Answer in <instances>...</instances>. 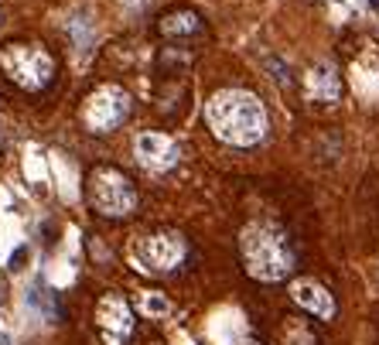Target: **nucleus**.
Instances as JSON below:
<instances>
[{
    "label": "nucleus",
    "mask_w": 379,
    "mask_h": 345,
    "mask_svg": "<svg viewBox=\"0 0 379 345\" xmlns=\"http://www.w3.org/2000/svg\"><path fill=\"white\" fill-rule=\"evenodd\" d=\"M4 147H7V137H4V130H0V151H4Z\"/></svg>",
    "instance_id": "nucleus-15"
},
{
    "label": "nucleus",
    "mask_w": 379,
    "mask_h": 345,
    "mask_svg": "<svg viewBox=\"0 0 379 345\" xmlns=\"http://www.w3.org/2000/svg\"><path fill=\"white\" fill-rule=\"evenodd\" d=\"M126 116H130V96H126V89L113 86V82L93 89L86 96V103H82V123H86L89 133L117 130Z\"/></svg>",
    "instance_id": "nucleus-5"
},
{
    "label": "nucleus",
    "mask_w": 379,
    "mask_h": 345,
    "mask_svg": "<svg viewBox=\"0 0 379 345\" xmlns=\"http://www.w3.org/2000/svg\"><path fill=\"white\" fill-rule=\"evenodd\" d=\"M291 297L301 304L307 315H314V318H321V321L335 318V297L318 280H294L291 284Z\"/></svg>",
    "instance_id": "nucleus-9"
},
{
    "label": "nucleus",
    "mask_w": 379,
    "mask_h": 345,
    "mask_svg": "<svg viewBox=\"0 0 379 345\" xmlns=\"http://www.w3.org/2000/svg\"><path fill=\"white\" fill-rule=\"evenodd\" d=\"M133 147H137V161L147 171H171L178 164V144L168 133H140Z\"/></svg>",
    "instance_id": "nucleus-8"
},
{
    "label": "nucleus",
    "mask_w": 379,
    "mask_h": 345,
    "mask_svg": "<svg viewBox=\"0 0 379 345\" xmlns=\"http://www.w3.org/2000/svg\"><path fill=\"white\" fill-rule=\"evenodd\" d=\"M96 325L102 332V342L106 345H126L133 335V308L126 304L124 297L109 294L96 304Z\"/></svg>",
    "instance_id": "nucleus-7"
},
{
    "label": "nucleus",
    "mask_w": 379,
    "mask_h": 345,
    "mask_svg": "<svg viewBox=\"0 0 379 345\" xmlns=\"http://www.w3.org/2000/svg\"><path fill=\"white\" fill-rule=\"evenodd\" d=\"M133 304H137V311H140L144 318H164V315L171 311V301L161 291H140Z\"/></svg>",
    "instance_id": "nucleus-12"
},
{
    "label": "nucleus",
    "mask_w": 379,
    "mask_h": 345,
    "mask_svg": "<svg viewBox=\"0 0 379 345\" xmlns=\"http://www.w3.org/2000/svg\"><path fill=\"white\" fill-rule=\"evenodd\" d=\"M86 195L93 202V209L109 219H124L137 209V191L126 182L124 171L117 168H96L89 171V182H86Z\"/></svg>",
    "instance_id": "nucleus-4"
},
{
    "label": "nucleus",
    "mask_w": 379,
    "mask_h": 345,
    "mask_svg": "<svg viewBox=\"0 0 379 345\" xmlns=\"http://www.w3.org/2000/svg\"><path fill=\"white\" fill-rule=\"evenodd\" d=\"M212 133L232 147H253L267 137V109L246 89H222L205 103Z\"/></svg>",
    "instance_id": "nucleus-1"
},
{
    "label": "nucleus",
    "mask_w": 379,
    "mask_h": 345,
    "mask_svg": "<svg viewBox=\"0 0 379 345\" xmlns=\"http://www.w3.org/2000/svg\"><path fill=\"white\" fill-rule=\"evenodd\" d=\"M25 257H27V250L25 246H18L14 257H11V270H21V266H25Z\"/></svg>",
    "instance_id": "nucleus-13"
},
{
    "label": "nucleus",
    "mask_w": 379,
    "mask_h": 345,
    "mask_svg": "<svg viewBox=\"0 0 379 345\" xmlns=\"http://www.w3.org/2000/svg\"><path fill=\"white\" fill-rule=\"evenodd\" d=\"M307 96L311 100H321V103H335L338 96H342V79H338V72H335V65L331 62H318V65H311V72H307Z\"/></svg>",
    "instance_id": "nucleus-10"
},
{
    "label": "nucleus",
    "mask_w": 379,
    "mask_h": 345,
    "mask_svg": "<svg viewBox=\"0 0 379 345\" xmlns=\"http://www.w3.org/2000/svg\"><path fill=\"white\" fill-rule=\"evenodd\" d=\"M4 304H7V280L0 277V308H4Z\"/></svg>",
    "instance_id": "nucleus-14"
},
{
    "label": "nucleus",
    "mask_w": 379,
    "mask_h": 345,
    "mask_svg": "<svg viewBox=\"0 0 379 345\" xmlns=\"http://www.w3.org/2000/svg\"><path fill=\"white\" fill-rule=\"evenodd\" d=\"M366 4H369V7H373V11H379V0H366Z\"/></svg>",
    "instance_id": "nucleus-16"
},
{
    "label": "nucleus",
    "mask_w": 379,
    "mask_h": 345,
    "mask_svg": "<svg viewBox=\"0 0 379 345\" xmlns=\"http://www.w3.org/2000/svg\"><path fill=\"white\" fill-rule=\"evenodd\" d=\"M0 69L25 93H41L55 79V58L34 41H7L0 48Z\"/></svg>",
    "instance_id": "nucleus-3"
},
{
    "label": "nucleus",
    "mask_w": 379,
    "mask_h": 345,
    "mask_svg": "<svg viewBox=\"0 0 379 345\" xmlns=\"http://www.w3.org/2000/svg\"><path fill=\"white\" fill-rule=\"evenodd\" d=\"M243 345H260V342H243Z\"/></svg>",
    "instance_id": "nucleus-18"
},
{
    "label": "nucleus",
    "mask_w": 379,
    "mask_h": 345,
    "mask_svg": "<svg viewBox=\"0 0 379 345\" xmlns=\"http://www.w3.org/2000/svg\"><path fill=\"white\" fill-rule=\"evenodd\" d=\"M0 345H11V339H7V335H0Z\"/></svg>",
    "instance_id": "nucleus-17"
},
{
    "label": "nucleus",
    "mask_w": 379,
    "mask_h": 345,
    "mask_svg": "<svg viewBox=\"0 0 379 345\" xmlns=\"http://www.w3.org/2000/svg\"><path fill=\"white\" fill-rule=\"evenodd\" d=\"M239 257H243L246 273L263 284L287 280L298 266L294 243L287 236V229L277 222H250L239 233Z\"/></svg>",
    "instance_id": "nucleus-2"
},
{
    "label": "nucleus",
    "mask_w": 379,
    "mask_h": 345,
    "mask_svg": "<svg viewBox=\"0 0 379 345\" xmlns=\"http://www.w3.org/2000/svg\"><path fill=\"white\" fill-rule=\"evenodd\" d=\"M188 253V243L178 233H151L133 246V260H140L144 270L154 273H171Z\"/></svg>",
    "instance_id": "nucleus-6"
},
{
    "label": "nucleus",
    "mask_w": 379,
    "mask_h": 345,
    "mask_svg": "<svg viewBox=\"0 0 379 345\" xmlns=\"http://www.w3.org/2000/svg\"><path fill=\"white\" fill-rule=\"evenodd\" d=\"M157 27H161L164 38H188V34H195V31L202 27V18H199L195 11H171V14L161 18Z\"/></svg>",
    "instance_id": "nucleus-11"
}]
</instances>
